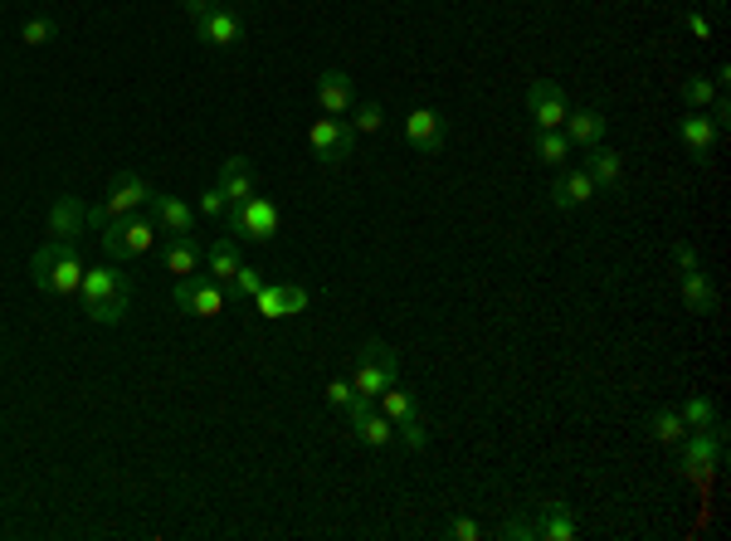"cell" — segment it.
<instances>
[{
	"label": "cell",
	"instance_id": "cell-1",
	"mask_svg": "<svg viewBox=\"0 0 731 541\" xmlns=\"http://www.w3.org/2000/svg\"><path fill=\"white\" fill-rule=\"evenodd\" d=\"M78 298H84L88 323L117 327V323L127 317V298H133V274H123V268H113V264L84 268V284H78Z\"/></svg>",
	"mask_w": 731,
	"mask_h": 541
},
{
	"label": "cell",
	"instance_id": "cell-2",
	"mask_svg": "<svg viewBox=\"0 0 731 541\" xmlns=\"http://www.w3.org/2000/svg\"><path fill=\"white\" fill-rule=\"evenodd\" d=\"M29 278H35L39 293L74 298L78 284H84V259H78V244H74V239H49V244H39L35 259H29Z\"/></svg>",
	"mask_w": 731,
	"mask_h": 541
},
{
	"label": "cell",
	"instance_id": "cell-3",
	"mask_svg": "<svg viewBox=\"0 0 731 541\" xmlns=\"http://www.w3.org/2000/svg\"><path fill=\"white\" fill-rule=\"evenodd\" d=\"M395 376H400V356H395V347L376 342V337L356 347L352 386H356V395H362V400H376L380 390H390V386H395Z\"/></svg>",
	"mask_w": 731,
	"mask_h": 541
},
{
	"label": "cell",
	"instance_id": "cell-4",
	"mask_svg": "<svg viewBox=\"0 0 731 541\" xmlns=\"http://www.w3.org/2000/svg\"><path fill=\"white\" fill-rule=\"evenodd\" d=\"M678 449H683L678 474H683L693 488H707L717 478V468H722V425L717 429H688Z\"/></svg>",
	"mask_w": 731,
	"mask_h": 541
},
{
	"label": "cell",
	"instance_id": "cell-5",
	"mask_svg": "<svg viewBox=\"0 0 731 541\" xmlns=\"http://www.w3.org/2000/svg\"><path fill=\"white\" fill-rule=\"evenodd\" d=\"M152 244H156V219L147 215H117L103 225V254L117 259V264L123 259H142Z\"/></svg>",
	"mask_w": 731,
	"mask_h": 541
},
{
	"label": "cell",
	"instance_id": "cell-6",
	"mask_svg": "<svg viewBox=\"0 0 731 541\" xmlns=\"http://www.w3.org/2000/svg\"><path fill=\"white\" fill-rule=\"evenodd\" d=\"M278 205L268 196H249L244 205H235L225 215V235H235V239H254V244H264V239H274L278 235Z\"/></svg>",
	"mask_w": 731,
	"mask_h": 541
},
{
	"label": "cell",
	"instance_id": "cell-7",
	"mask_svg": "<svg viewBox=\"0 0 731 541\" xmlns=\"http://www.w3.org/2000/svg\"><path fill=\"white\" fill-rule=\"evenodd\" d=\"M176 307L186 317H219L225 313V284H215L210 274L176 278Z\"/></svg>",
	"mask_w": 731,
	"mask_h": 541
},
{
	"label": "cell",
	"instance_id": "cell-8",
	"mask_svg": "<svg viewBox=\"0 0 731 541\" xmlns=\"http://www.w3.org/2000/svg\"><path fill=\"white\" fill-rule=\"evenodd\" d=\"M307 142H313V156L323 166H342L346 156H352V123H342V117H317L313 127H307Z\"/></svg>",
	"mask_w": 731,
	"mask_h": 541
},
{
	"label": "cell",
	"instance_id": "cell-9",
	"mask_svg": "<svg viewBox=\"0 0 731 541\" xmlns=\"http://www.w3.org/2000/svg\"><path fill=\"white\" fill-rule=\"evenodd\" d=\"M152 180L137 176V172H117L113 180H108V196H103V219H117V215H137V210L152 200Z\"/></svg>",
	"mask_w": 731,
	"mask_h": 541
},
{
	"label": "cell",
	"instance_id": "cell-10",
	"mask_svg": "<svg viewBox=\"0 0 731 541\" xmlns=\"http://www.w3.org/2000/svg\"><path fill=\"white\" fill-rule=\"evenodd\" d=\"M527 113H532L537 133H556V127L566 123V113H570L566 88H560L556 78H537V84L527 88Z\"/></svg>",
	"mask_w": 731,
	"mask_h": 541
},
{
	"label": "cell",
	"instance_id": "cell-11",
	"mask_svg": "<svg viewBox=\"0 0 731 541\" xmlns=\"http://www.w3.org/2000/svg\"><path fill=\"white\" fill-rule=\"evenodd\" d=\"M405 142L425 156H439L449 142V117L439 113V108H415V113L405 117Z\"/></svg>",
	"mask_w": 731,
	"mask_h": 541
},
{
	"label": "cell",
	"instance_id": "cell-12",
	"mask_svg": "<svg viewBox=\"0 0 731 541\" xmlns=\"http://www.w3.org/2000/svg\"><path fill=\"white\" fill-rule=\"evenodd\" d=\"M317 108L327 117H346L356 108V78L346 68H323L317 74Z\"/></svg>",
	"mask_w": 731,
	"mask_h": 541
},
{
	"label": "cell",
	"instance_id": "cell-13",
	"mask_svg": "<svg viewBox=\"0 0 731 541\" xmlns=\"http://www.w3.org/2000/svg\"><path fill=\"white\" fill-rule=\"evenodd\" d=\"M346 425H352V439H362L366 449H390V439H395V425L376 410V400H356L346 410Z\"/></svg>",
	"mask_w": 731,
	"mask_h": 541
},
{
	"label": "cell",
	"instance_id": "cell-14",
	"mask_svg": "<svg viewBox=\"0 0 731 541\" xmlns=\"http://www.w3.org/2000/svg\"><path fill=\"white\" fill-rule=\"evenodd\" d=\"M219 196L229 200V210L235 205H244L249 196H259V172H254V162H249V156H225V162H219Z\"/></svg>",
	"mask_w": 731,
	"mask_h": 541
},
{
	"label": "cell",
	"instance_id": "cell-15",
	"mask_svg": "<svg viewBox=\"0 0 731 541\" xmlns=\"http://www.w3.org/2000/svg\"><path fill=\"white\" fill-rule=\"evenodd\" d=\"M196 39H205L210 49H235V45H244V20H239V10L215 5V10H210V15L196 25Z\"/></svg>",
	"mask_w": 731,
	"mask_h": 541
},
{
	"label": "cell",
	"instance_id": "cell-16",
	"mask_svg": "<svg viewBox=\"0 0 731 541\" xmlns=\"http://www.w3.org/2000/svg\"><path fill=\"white\" fill-rule=\"evenodd\" d=\"M152 219L162 235H196V210L186 205L181 196H172V190H152Z\"/></svg>",
	"mask_w": 731,
	"mask_h": 541
},
{
	"label": "cell",
	"instance_id": "cell-17",
	"mask_svg": "<svg viewBox=\"0 0 731 541\" xmlns=\"http://www.w3.org/2000/svg\"><path fill=\"white\" fill-rule=\"evenodd\" d=\"M259 317H293L307 307V288L303 284H264L254 293Z\"/></svg>",
	"mask_w": 731,
	"mask_h": 541
},
{
	"label": "cell",
	"instance_id": "cell-18",
	"mask_svg": "<svg viewBox=\"0 0 731 541\" xmlns=\"http://www.w3.org/2000/svg\"><path fill=\"white\" fill-rule=\"evenodd\" d=\"M532 523H537V541H576L580 537V517L570 503H542Z\"/></svg>",
	"mask_w": 731,
	"mask_h": 541
},
{
	"label": "cell",
	"instance_id": "cell-19",
	"mask_svg": "<svg viewBox=\"0 0 731 541\" xmlns=\"http://www.w3.org/2000/svg\"><path fill=\"white\" fill-rule=\"evenodd\" d=\"M88 229V205L78 196H54V205H49V235L54 239H74Z\"/></svg>",
	"mask_w": 731,
	"mask_h": 541
},
{
	"label": "cell",
	"instance_id": "cell-20",
	"mask_svg": "<svg viewBox=\"0 0 731 541\" xmlns=\"http://www.w3.org/2000/svg\"><path fill=\"white\" fill-rule=\"evenodd\" d=\"M678 137H683V147L693 152V162H707L717 137H722V127L713 123V113H688L683 123H678Z\"/></svg>",
	"mask_w": 731,
	"mask_h": 541
},
{
	"label": "cell",
	"instance_id": "cell-21",
	"mask_svg": "<svg viewBox=\"0 0 731 541\" xmlns=\"http://www.w3.org/2000/svg\"><path fill=\"white\" fill-rule=\"evenodd\" d=\"M162 264H166V274H176V278L200 274V268H205V244H196L190 235H172L162 249Z\"/></svg>",
	"mask_w": 731,
	"mask_h": 541
},
{
	"label": "cell",
	"instance_id": "cell-22",
	"mask_svg": "<svg viewBox=\"0 0 731 541\" xmlns=\"http://www.w3.org/2000/svg\"><path fill=\"white\" fill-rule=\"evenodd\" d=\"M605 127H609V117L600 108H576V113H566L560 133H566L570 147H595V142H605Z\"/></svg>",
	"mask_w": 731,
	"mask_h": 541
},
{
	"label": "cell",
	"instance_id": "cell-23",
	"mask_svg": "<svg viewBox=\"0 0 731 541\" xmlns=\"http://www.w3.org/2000/svg\"><path fill=\"white\" fill-rule=\"evenodd\" d=\"M239 264H244V254H239L235 235H219L215 244H205V274L215 278V284H229V278L239 274Z\"/></svg>",
	"mask_w": 731,
	"mask_h": 541
},
{
	"label": "cell",
	"instance_id": "cell-24",
	"mask_svg": "<svg viewBox=\"0 0 731 541\" xmlns=\"http://www.w3.org/2000/svg\"><path fill=\"white\" fill-rule=\"evenodd\" d=\"M595 190L600 186L585 176V166H576V172H560V180L551 186V205H556V210H576V205H585Z\"/></svg>",
	"mask_w": 731,
	"mask_h": 541
},
{
	"label": "cell",
	"instance_id": "cell-25",
	"mask_svg": "<svg viewBox=\"0 0 731 541\" xmlns=\"http://www.w3.org/2000/svg\"><path fill=\"white\" fill-rule=\"evenodd\" d=\"M585 176L595 180V186H619L625 180V156L619 152H609L605 142H595V147H585Z\"/></svg>",
	"mask_w": 731,
	"mask_h": 541
},
{
	"label": "cell",
	"instance_id": "cell-26",
	"mask_svg": "<svg viewBox=\"0 0 731 541\" xmlns=\"http://www.w3.org/2000/svg\"><path fill=\"white\" fill-rule=\"evenodd\" d=\"M683 303L693 317H713L717 313V288L703 268H683Z\"/></svg>",
	"mask_w": 731,
	"mask_h": 541
},
{
	"label": "cell",
	"instance_id": "cell-27",
	"mask_svg": "<svg viewBox=\"0 0 731 541\" xmlns=\"http://www.w3.org/2000/svg\"><path fill=\"white\" fill-rule=\"evenodd\" d=\"M683 435H688V425H683L678 410H654V415H648V439H654V444L678 449V444H683Z\"/></svg>",
	"mask_w": 731,
	"mask_h": 541
},
{
	"label": "cell",
	"instance_id": "cell-28",
	"mask_svg": "<svg viewBox=\"0 0 731 541\" xmlns=\"http://www.w3.org/2000/svg\"><path fill=\"white\" fill-rule=\"evenodd\" d=\"M678 415H683L688 429H717V425H722V419H717V400L703 395V390H697V395H688Z\"/></svg>",
	"mask_w": 731,
	"mask_h": 541
},
{
	"label": "cell",
	"instance_id": "cell-29",
	"mask_svg": "<svg viewBox=\"0 0 731 541\" xmlns=\"http://www.w3.org/2000/svg\"><path fill=\"white\" fill-rule=\"evenodd\" d=\"M532 152H537V162L551 166V172H560L566 166V156H570V142H566V133H537V142H532Z\"/></svg>",
	"mask_w": 731,
	"mask_h": 541
},
{
	"label": "cell",
	"instance_id": "cell-30",
	"mask_svg": "<svg viewBox=\"0 0 731 541\" xmlns=\"http://www.w3.org/2000/svg\"><path fill=\"white\" fill-rule=\"evenodd\" d=\"M376 410L390 419V425H400V419H409V415H419V405H415V395L409 390H400V386H390V390H380L376 395Z\"/></svg>",
	"mask_w": 731,
	"mask_h": 541
},
{
	"label": "cell",
	"instance_id": "cell-31",
	"mask_svg": "<svg viewBox=\"0 0 731 541\" xmlns=\"http://www.w3.org/2000/svg\"><path fill=\"white\" fill-rule=\"evenodd\" d=\"M683 103L693 108V113H707V108L717 103V84H713V78H703V74L683 78Z\"/></svg>",
	"mask_w": 731,
	"mask_h": 541
},
{
	"label": "cell",
	"instance_id": "cell-32",
	"mask_svg": "<svg viewBox=\"0 0 731 541\" xmlns=\"http://www.w3.org/2000/svg\"><path fill=\"white\" fill-rule=\"evenodd\" d=\"M54 35H59V25H54V20H45V15H29L25 25H20V45H29V49L54 45Z\"/></svg>",
	"mask_w": 731,
	"mask_h": 541
},
{
	"label": "cell",
	"instance_id": "cell-33",
	"mask_svg": "<svg viewBox=\"0 0 731 541\" xmlns=\"http://www.w3.org/2000/svg\"><path fill=\"white\" fill-rule=\"evenodd\" d=\"M380 127H386V108H380V103H356L352 108V133L356 137L380 133Z\"/></svg>",
	"mask_w": 731,
	"mask_h": 541
},
{
	"label": "cell",
	"instance_id": "cell-34",
	"mask_svg": "<svg viewBox=\"0 0 731 541\" xmlns=\"http://www.w3.org/2000/svg\"><path fill=\"white\" fill-rule=\"evenodd\" d=\"M395 439H400L405 449H425V444H429V425H425V415L400 419V425H395Z\"/></svg>",
	"mask_w": 731,
	"mask_h": 541
},
{
	"label": "cell",
	"instance_id": "cell-35",
	"mask_svg": "<svg viewBox=\"0 0 731 541\" xmlns=\"http://www.w3.org/2000/svg\"><path fill=\"white\" fill-rule=\"evenodd\" d=\"M323 395H327V405H337L342 415L356 405V400H362V395H356V386H352V380H342V376H337V380H327V390H323Z\"/></svg>",
	"mask_w": 731,
	"mask_h": 541
},
{
	"label": "cell",
	"instance_id": "cell-36",
	"mask_svg": "<svg viewBox=\"0 0 731 541\" xmlns=\"http://www.w3.org/2000/svg\"><path fill=\"white\" fill-rule=\"evenodd\" d=\"M196 210H200V215H205V219H225V215H229V200L219 196V186H210V190H200Z\"/></svg>",
	"mask_w": 731,
	"mask_h": 541
},
{
	"label": "cell",
	"instance_id": "cell-37",
	"mask_svg": "<svg viewBox=\"0 0 731 541\" xmlns=\"http://www.w3.org/2000/svg\"><path fill=\"white\" fill-rule=\"evenodd\" d=\"M229 288H235V293H244V298H254L259 288H264V274H259L254 264H239V274L229 278Z\"/></svg>",
	"mask_w": 731,
	"mask_h": 541
},
{
	"label": "cell",
	"instance_id": "cell-38",
	"mask_svg": "<svg viewBox=\"0 0 731 541\" xmlns=\"http://www.w3.org/2000/svg\"><path fill=\"white\" fill-rule=\"evenodd\" d=\"M497 537H513V541H537V523H532V517H507V523L497 527Z\"/></svg>",
	"mask_w": 731,
	"mask_h": 541
},
{
	"label": "cell",
	"instance_id": "cell-39",
	"mask_svg": "<svg viewBox=\"0 0 731 541\" xmlns=\"http://www.w3.org/2000/svg\"><path fill=\"white\" fill-rule=\"evenodd\" d=\"M449 537H454V541H478V537H483V527H478L474 517H454V523H449Z\"/></svg>",
	"mask_w": 731,
	"mask_h": 541
},
{
	"label": "cell",
	"instance_id": "cell-40",
	"mask_svg": "<svg viewBox=\"0 0 731 541\" xmlns=\"http://www.w3.org/2000/svg\"><path fill=\"white\" fill-rule=\"evenodd\" d=\"M215 5H219V0H181V10H186V20H190V25H200V20H205Z\"/></svg>",
	"mask_w": 731,
	"mask_h": 541
},
{
	"label": "cell",
	"instance_id": "cell-41",
	"mask_svg": "<svg viewBox=\"0 0 731 541\" xmlns=\"http://www.w3.org/2000/svg\"><path fill=\"white\" fill-rule=\"evenodd\" d=\"M673 259H678V268H703V259H697V249L688 244V239H678V244H673Z\"/></svg>",
	"mask_w": 731,
	"mask_h": 541
},
{
	"label": "cell",
	"instance_id": "cell-42",
	"mask_svg": "<svg viewBox=\"0 0 731 541\" xmlns=\"http://www.w3.org/2000/svg\"><path fill=\"white\" fill-rule=\"evenodd\" d=\"M688 29H693L697 39H713V35H717V29H713V20H707L703 10H688Z\"/></svg>",
	"mask_w": 731,
	"mask_h": 541
},
{
	"label": "cell",
	"instance_id": "cell-43",
	"mask_svg": "<svg viewBox=\"0 0 731 541\" xmlns=\"http://www.w3.org/2000/svg\"><path fill=\"white\" fill-rule=\"evenodd\" d=\"M713 5H727V0H713Z\"/></svg>",
	"mask_w": 731,
	"mask_h": 541
}]
</instances>
